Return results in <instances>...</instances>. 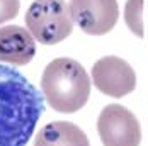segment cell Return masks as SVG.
<instances>
[{
    "instance_id": "cell-2",
    "label": "cell",
    "mask_w": 148,
    "mask_h": 146,
    "mask_svg": "<svg viewBox=\"0 0 148 146\" xmlns=\"http://www.w3.org/2000/svg\"><path fill=\"white\" fill-rule=\"evenodd\" d=\"M90 78L85 68L72 58H56L43 72L41 92L53 111L73 114L90 97Z\"/></svg>"
},
{
    "instance_id": "cell-1",
    "label": "cell",
    "mask_w": 148,
    "mask_h": 146,
    "mask_svg": "<svg viewBox=\"0 0 148 146\" xmlns=\"http://www.w3.org/2000/svg\"><path fill=\"white\" fill-rule=\"evenodd\" d=\"M45 111V95L17 70L0 65V146H26Z\"/></svg>"
},
{
    "instance_id": "cell-6",
    "label": "cell",
    "mask_w": 148,
    "mask_h": 146,
    "mask_svg": "<svg viewBox=\"0 0 148 146\" xmlns=\"http://www.w3.org/2000/svg\"><path fill=\"white\" fill-rule=\"evenodd\" d=\"M92 83L109 97H124L136 87V75L131 65L119 56H104L92 66Z\"/></svg>"
},
{
    "instance_id": "cell-5",
    "label": "cell",
    "mask_w": 148,
    "mask_h": 146,
    "mask_svg": "<svg viewBox=\"0 0 148 146\" xmlns=\"http://www.w3.org/2000/svg\"><path fill=\"white\" fill-rule=\"evenodd\" d=\"M73 22L90 36H102L114 29L119 19L116 0H70Z\"/></svg>"
},
{
    "instance_id": "cell-7",
    "label": "cell",
    "mask_w": 148,
    "mask_h": 146,
    "mask_svg": "<svg viewBox=\"0 0 148 146\" xmlns=\"http://www.w3.org/2000/svg\"><path fill=\"white\" fill-rule=\"evenodd\" d=\"M36 55V39L21 26L0 27V61L14 66L27 65Z\"/></svg>"
},
{
    "instance_id": "cell-3",
    "label": "cell",
    "mask_w": 148,
    "mask_h": 146,
    "mask_svg": "<svg viewBox=\"0 0 148 146\" xmlns=\"http://www.w3.org/2000/svg\"><path fill=\"white\" fill-rule=\"evenodd\" d=\"M26 27L41 44L61 43L73 31L68 3L65 0H34L26 12Z\"/></svg>"
},
{
    "instance_id": "cell-8",
    "label": "cell",
    "mask_w": 148,
    "mask_h": 146,
    "mask_svg": "<svg viewBox=\"0 0 148 146\" xmlns=\"http://www.w3.org/2000/svg\"><path fill=\"white\" fill-rule=\"evenodd\" d=\"M34 146H90V143L87 134L73 122L55 121L39 129Z\"/></svg>"
},
{
    "instance_id": "cell-10",
    "label": "cell",
    "mask_w": 148,
    "mask_h": 146,
    "mask_svg": "<svg viewBox=\"0 0 148 146\" xmlns=\"http://www.w3.org/2000/svg\"><path fill=\"white\" fill-rule=\"evenodd\" d=\"M21 2L19 0H0V24L12 20L19 14Z\"/></svg>"
},
{
    "instance_id": "cell-9",
    "label": "cell",
    "mask_w": 148,
    "mask_h": 146,
    "mask_svg": "<svg viewBox=\"0 0 148 146\" xmlns=\"http://www.w3.org/2000/svg\"><path fill=\"white\" fill-rule=\"evenodd\" d=\"M124 22L136 38H143V0H128L124 5Z\"/></svg>"
},
{
    "instance_id": "cell-4",
    "label": "cell",
    "mask_w": 148,
    "mask_h": 146,
    "mask_svg": "<svg viewBox=\"0 0 148 146\" xmlns=\"http://www.w3.org/2000/svg\"><path fill=\"white\" fill-rule=\"evenodd\" d=\"M97 132L104 146H140L141 128L134 114L119 105H106L97 119Z\"/></svg>"
}]
</instances>
